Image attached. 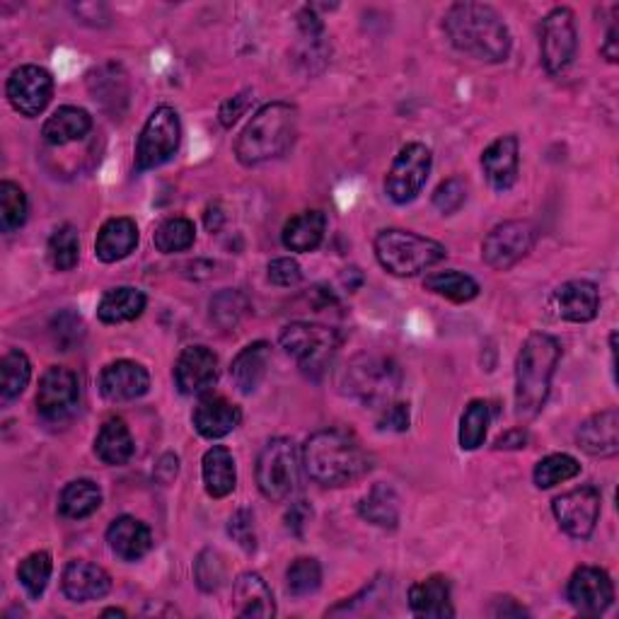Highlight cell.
<instances>
[{
	"label": "cell",
	"instance_id": "7bdbcfd3",
	"mask_svg": "<svg viewBox=\"0 0 619 619\" xmlns=\"http://www.w3.org/2000/svg\"><path fill=\"white\" fill-rule=\"evenodd\" d=\"M581 474V462L567 455V453H554L542 458L534 464L532 480L538 489H554L557 484H564L569 480H576Z\"/></svg>",
	"mask_w": 619,
	"mask_h": 619
},
{
	"label": "cell",
	"instance_id": "bcb514c9",
	"mask_svg": "<svg viewBox=\"0 0 619 619\" xmlns=\"http://www.w3.org/2000/svg\"><path fill=\"white\" fill-rule=\"evenodd\" d=\"M322 586V567L313 557H298L286 569V590L293 598H307Z\"/></svg>",
	"mask_w": 619,
	"mask_h": 619
},
{
	"label": "cell",
	"instance_id": "3957f363",
	"mask_svg": "<svg viewBox=\"0 0 619 619\" xmlns=\"http://www.w3.org/2000/svg\"><path fill=\"white\" fill-rule=\"evenodd\" d=\"M561 361V344L552 334L534 332L523 342L515 361V416H538L552 392V377Z\"/></svg>",
	"mask_w": 619,
	"mask_h": 619
},
{
	"label": "cell",
	"instance_id": "681fc988",
	"mask_svg": "<svg viewBox=\"0 0 619 619\" xmlns=\"http://www.w3.org/2000/svg\"><path fill=\"white\" fill-rule=\"evenodd\" d=\"M82 334H86V325H82V317L76 315L73 310H63V313L51 320V336L59 351H70L80 344Z\"/></svg>",
	"mask_w": 619,
	"mask_h": 619
},
{
	"label": "cell",
	"instance_id": "52a82bcc",
	"mask_svg": "<svg viewBox=\"0 0 619 619\" xmlns=\"http://www.w3.org/2000/svg\"><path fill=\"white\" fill-rule=\"evenodd\" d=\"M402 383L400 369L390 358L358 356L342 373V387L346 395L365 404L385 406Z\"/></svg>",
	"mask_w": 619,
	"mask_h": 619
},
{
	"label": "cell",
	"instance_id": "4fadbf2b",
	"mask_svg": "<svg viewBox=\"0 0 619 619\" xmlns=\"http://www.w3.org/2000/svg\"><path fill=\"white\" fill-rule=\"evenodd\" d=\"M80 406V383L78 375L63 369V365H51L39 380L37 390V414L47 424H66L73 419Z\"/></svg>",
	"mask_w": 619,
	"mask_h": 619
},
{
	"label": "cell",
	"instance_id": "f35d334b",
	"mask_svg": "<svg viewBox=\"0 0 619 619\" xmlns=\"http://www.w3.org/2000/svg\"><path fill=\"white\" fill-rule=\"evenodd\" d=\"M489 424H491V406L487 400H472L468 406H464V412L460 416V431H458V441L460 448L472 450L482 448L487 441V433H489Z\"/></svg>",
	"mask_w": 619,
	"mask_h": 619
},
{
	"label": "cell",
	"instance_id": "8d00e7d4",
	"mask_svg": "<svg viewBox=\"0 0 619 619\" xmlns=\"http://www.w3.org/2000/svg\"><path fill=\"white\" fill-rule=\"evenodd\" d=\"M32 377V363L27 358L24 351L10 348L8 354L0 361V402L10 404L18 400L24 387L30 385Z\"/></svg>",
	"mask_w": 619,
	"mask_h": 619
},
{
	"label": "cell",
	"instance_id": "f546056e",
	"mask_svg": "<svg viewBox=\"0 0 619 619\" xmlns=\"http://www.w3.org/2000/svg\"><path fill=\"white\" fill-rule=\"evenodd\" d=\"M272 361V346L266 342H252L247 344L240 354L233 358L230 365V377L235 387L243 392V395H252L262 385V380L266 377V369H269Z\"/></svg>",
	"mask_w": 619,
	"mask_h": 619
},
{
	"label": "cell",
	"instance_id": "9a60e30c",
	"mask_svg": "<svg viewBox=\"0 0 619 619\" xmlns=\"http://www.w3.org/2000/svg\"><path fill=\"white\" fill-rule=\"evenodd\" d=\"M6 97L10 107L27 119H37L53 97V76L41 66H20L6 82Z\"/></svg>",
	"mask_w": 619,
	"mask_h": 619
},
{
	"label": "cell",
	"instance_id": "6da1fadb",
	"mask_svg": "<svg viewBox=\"0 0 619 619\" xmlns=\"http://www.w3.org/2000/svg\"><path fill=\"white\" fill-rule=\"evenodd\" d=\"M443 30L450 45L474 61H509L513 37L497 8L487 3H472V0L450 6L443 18Z\"/></svg>",
	"mask_w": 619,
	"mask_h": 619
},
{
	"label": "cell",
	"instance_id": "4dcf8cb0",
	"mask_svg": "<svg viewBox=\"0 0 619 619\" xmlns=\"http://www.w3.org/2000/svg\"><path fill=\"white\" fill-rule=\"evenodd\" d=\"M202 476H204V489L210 499L230 497L237 484L235 458L230 450L225 445L208 448L202 460Z\"/></svg>",
	"mask_w": 619,
	"mask_h": 619
},
{
	"label": "cell",
	"instance_id": "c3c4849f",
	"mask_svg": "<svg viewBox=\"0 0 619 619\" xmlns=\"http://www.w3.org/2000/svg\"><path fill=\"white\" fill-rule=\"evenodd\" d=\"M468 196H470V187H468V181H464L462 177H448L443 179L439 187H435L433 191V206L441 210L443 216H453L458 214V210L468 204Z\"/></svg>",
	"mask_w": 619,
	"mask_h": 619
},
{
	"label": "cell",
	"instance_id": "11a10c76",
	"mask_svg": "<svg viewBox=\"0 0 619 619\" xmlns=\"http://www.w3.org/2000/svg\"><path fill=\"white\" fill-rule=\"evenodd\" d=\"M310 518H313V509H310L307 501H295L291 503V509L286 511V530L295 538H303L305 528L310 523Z\"/></svg>",
	"mask_w": 619,
	"mask_h": 619
},
{
	"label": "cell",
	"instance_id": "e575fe53",
	"mask_svg": "<svg viewBox=\"0 0 619 619\" xmlns=\"http://www.w3.org/2000/svg\"><path fill=\"white\" fill-rule=\"evenodd\" d=\"M102 505V489L92 480L68 482L59 497V511L68 520L90 518Z\"/></svg>",
	"mask_w": 619,
	"mask_h": 619
},
{
	"label": "cell",
	"instance_id": "ba28073f",
	"mask_svg": "<svg viewBox=\"0 0 619 619\" xmlns=\"http://www.w3.org/2000/svg\"><path fill=\"white\" fill-rule=\"evenodd\" d=\"M298 448L291 439H272L262 448L257 458V487L264 499L269 501H286L298 487Z\"/></svg>",
	"mask_w": 619,
	"mask_h": 619
},
{
	"label": "cell",
	"instance_id": "d6986e66",
	"mask_svg": "<svg viewBox=\"0 0 619 619\" xmlns=\"http://www.w3.org/2000/svg\"><path fill=\"white\" fill-rule=\"evenodd\" d=\"M552 310L559 320L586 325V322H593L598 317L600 291L593 281H567L552 293Z\"/></svg>",
	"mask_w": 619,
	"mask_h": 619
},
{
	"label": "cell",
	"instance_id": "836d02e7",
	"mask_svg": "<svg viewBox=\"0 0 619 619\" xmlns=\"http://www.w3.org/2000/svg\"><path fill=\"white\" fill-rule=\"evenodd\" d=\"M358 515L375 528L397 530L400 525V499L390 484H375L369 494L358 501Z\"/></svg>",
	"mask_w": 619,
	"mask_h": 619
},
{
	"label": "cell",
	"instance_id": "2e32d148",
	"mask_svg": "<svg viewBox=\"0 0 619 619\" xmlns=\"http://www.w3.org/2000/svg\"><path fill=\"white\" fill-rule=\"evenodd\" d=\"M567 598L576 612L598 617L615 602V583L600 567H579L569 579Z\"/></svg>",
	"mask_w": 619,
	"mask_h": 619
},
{
	"label": "cell",
	"instance_id": "ee69618b",
	"mask_svg": "<svg viewBox=\"0 0 619 619\" xmlns=\"http://www.w3.org/2000/svg\"><path fill=\"white\" fill-rule=\"evenodd\" d=\"M27 194L16 181H0V230L3 233H16L20 230L27 220Z\"/></svg>",
	"mask_w": 619,
	"mask_h": 619
},
{
	"label": "cell",
	"instance_id": "9c48e42d",
	"mask_svg": "<svg viewBox=\"0 0 619 619\" xmlns=\"http://www.w3.org/2000/svg\"><path fill=\"white\" fill-rule=\"evenodd\" d=\"M181 144V121L175 107L160 105L140 129L136 144V170L148 173L173 160Z\"/></svg>",
	"mask_w": 619,
	"mask_h": 619
},
{
	"label": "cell",
	"instance_id": "60d3db41",
	"mask_svg": "<svg viewBox=\"0 0 619 619\" xmlns=\"http://www.w3.org/2000/svg\"><path fill=\"white\" fill-rule=\"evenodd\" d=\"M196 240V225L185 216H175L163 220L153 233V243L163 255H177L187 252Z\"/></svg>",
	"mask_w": 619,
	"mask_h": 619
},
{
	"label": "cell",
	"instance_id": "44dd1931",
	"mask_svg": "<svg viewBox=\"0 0 619 619\" xmlns=\"http://www.w3.org/2000/svg\"><path fill=\"white\" fill-rule=\"evenodd\" d=\"M482 170L494 191H509L520 175V140L518 136H499L482 153Z\"/></svg>",
	"mask_w": 619,
	"mask_h": 619
},
{
	"label": "cell",
	"instance_id": "1f68e13d",
	"mask_svg": "<svg viewBox=\"0 0 619 619\" xmlns=\"http://www.w3.org/2000/svg\"><path fill=\"white\" fill-rule=\"evenodd\" d=\"M146 305L148 298L144 291L134 286H119L102 295L100 305H97V317H100L102 325H124V322H134L144 315Z\"/></svg>",
	"mask_w": 619,
	"mask_h": 619
},
{
	"label": "cell",
	"instance_id": "f907efd6",
	"mask_svg": "<svg viewBox=\"0 0 619 619\" xmlns=\"http://www.w3.org/2000/svg\"><path fill=\"white\" fill-rule=\"evenodd\" d=\"M228 534L243 547L245 552L257 550V530H255V513L249 509H237L228 520Z\"/></svg>",
	"mask_w": 619,
	"mask_h": 619
},
{
	"label": "cell",
	"instance_id": "7402d4cb",
	"mask_svg": "<svg viewBox=\"0 0 619 619\" xmlns=\"http://www.w3.org/2000/svg\"><path fill=\"white\" fill-rule=\"evenodd\" d=\"M61 590L70 602L102 600L111 590L109 573L86 559L68 561L61 573Z\"/></svg>",
	"mask_w": 619,
	"mask_h": 619
},
{
	"label": "cell",
	"instance_id": "db71d44e",
	"mask_svg": "<svg viewBox=\"0 0 619 619\" xmlns=\"http://www.w3.org/2000/svg\"><path fill=\"white\" fill-rule=\"evenodd\" d=\"M252 102H255V92H252L249 88L228 97V100H225L218 109V121H220L223 129H233V126L247 115V109L252 107Z\"/></svg>",
	"mask_w": 619,
	"mask_h": 619
},
{
	"label": "cell",
	"instance_id": "be15d7a7",
	"mask_svg": "<svg viewBox=\"0 0 619 619\" xmlns=\"http://www.w3.org/2000/svg\"><path fill=\"white\" fill-rule=\"evenodd\" d=\"M102 617H126V612L119 610V608H109V610L102 612Z\"/></svg>",
	"mask_w": 619,
	"mask_h": 619
},
{
	"label": "cell",
	"instance_id": "91938a15",
	"mask_svg": "<svg viewBox=\"0 0 619 619\" xmlns=\"http://www.w3.org/2000/svg\"><path fill=\"white\" fill-rule=\"evenodd\" d=\"M600 53L608 59L610 63H617L619 59V32H617V27L612 24L608 35H605V41H602V47H600Z\"/></svg>",
	"mask_w": 619,
	"mask_h": 619
},
{
	"label": "cell",
	"instance_id": "cb8c5ba5",
	"mask_svg": "<svg viewBox=\"0 0 619 619\" xmlns=\"http://www.w3.org/2000/svg\"><path fill=\"white\" fill-rule=\"evenodd\" d=\"M107 544L124 561H138L153 550L150 528L134 515H119L107 528Z\"/></svg>",
	"mask_w": 619,
	"mask_h": 619
},
{
	"label": "cell",
	"instance_id": "ab89813d",
	"mask_svg": "<svg viewBox=\"0 0 619 619\" xmlns=\"http://www.w3.org/2000/svg\"><path fill=\"white\" fill-rule=\"evenodd\" d=\"M210 322L223 332H230L240 325L243 317L249 310V301L243 291L237 288H223L210 298Z\"/></svg>",
	"mask_w": 619,
	"mask_h": 619
},
{
	"label": "cell",
	"instance_id": "d590c367",
	"mask_svg": "<svg viewBox=\"0 0 619 619\" xmlns=\"http://www.w3.org/2000/svg\"><path fill=\"white\" fill-rule=\"evenodd\" d=\"M88 90L95 102H100L102 107L109 109V102L111 107H117V102L126 105V97H129V80H126L121 66L105 63L100 68H95L88 76Z\"/></svg>",
	"mask_w": 619,
	"mask_h": 619
},
{
	"label": "cell",
	"instance_id": "816d5d0a",
	"mask_svg": "<svg viewBox=\"0 0 619 619\" xmlns=\"http://www.w3.org/2000/svg\"><path fill=\"white\" fill-rule=\"evenodd\" d=\"M266 276L278 288H293L303 281V269L293 257H276L266 266Z\"/></svg>",
	"mask_w": 619,
	"mask_h": 619
},
{
	"label": "cell",
	"instance_id": "f5cc1de1",
	"mask_svg": "<svg viewBox=\"0 0 619 619\" xmlns=\"http://www.w3.org/2000/svg\"><path fill=\"white\" fill-rule=\"evenodd\" d=\"M410 424H412V414H410V404L406 402L392 400L385 406H380V416H377L380 431L404 433V431H410Z\"/></svg>",
	"mask_w": 619,
	"mask_h": 619
},
{
	"label": "cell",
	"instance_id": "6125c7cd",
	"mask_svg": "<svg viewBox=\"0 0 619 619\" xmlns=\"http://www.w3.org/2000/svg\"><path fill=\"white\" fill-rule=\"evenodd\" d=\"M204 223H206V230L208 233H218L223 228V223H225V214L220 210L218 204L214 206H208L206 208V216H204Z\"/></svg>",
	"mask_w": 619,
	"mask_h": 619
},
{
	"label": "cell",
	"instance_id": "9f6ffc18",
	"mask_svg": "<svg viewBox=\"0 0 619 619\" xmlns=\"http://www.w3.org/2000/svg\"><path fill=\"white\" fill-rule=\"evenodd\" d=\"M491 617H528L530 612L520 605L515 598L511 596H503V598H497L494 605H491V610H489Z\"/></svg>",
	"mask_w": 619,
	"mask_h": 619
},
{
	"label": "cell",
	"instance_id": "4316f807",
	"mask_svg": "<svg viewBox=\"0 0 619 619\" xmlns=\"http://www.w3.org/2000/svg\"><path fill=\"white\" fill-rule=\"evenodd\" d=\"M138 247V225L136 220L119 216L109 218L95 240V257L105 264H117L126 259Z\"/></svg>",
	"mask_w": 619,
	"mask_h": 619
},
{
	"label": "cell",
	"instance_id": "d6a6232c",
	"mask_svg": "<svg viewBox=\"0 0 619 619\" xmlns=\"http://www.w3.org/2000/svg\"><path fill=\"white\" fill-rule=\"evenodd\" d=\"M134 450H136L134 435L129 426L124 424V419L119 416L107 419L95 439V455L105 464H111V468H121V464H126L134 458Z\"/></svg>",
	"mask_w": 619,
	"mask_h": 619
},
{
	"label": "cell",
	"instance_id": "5b68a950",
	"mask_svg": "<svg viewBox=\"0 0 619 619\" xmlns=\"http://www.w3.org/2000/svg\"><path fill=\"white\" fill-rule=\"evenodd\" d=\"M375 259L383 269L397 278H412L441 264L448 255L445 245L412 230L385 228L375 235Z\"/></svg>",
	"mask_w": 619,
	"mask_h": 619
},
{
	"label": "cell",
	"instance_id": "680465c9",
	"mask_svg": "<svg viewBox=\"0 0 619 619\" xmlns=\"http://www.w3.org/2000/svg\"><path fill=\"white\" fill-rule=\"evenodd\" d=\"M528 445V431L525 429H511L499 435L494 448L497 450H523Z\"/></svg>",
	"mask_w": 619,
	"mask_h": 619
},
{
	"label": "cell",
	"instance_id": "277c9868",
	"mask_svg": "<svg viewBox=\"0 0 619 619\" xmlns=\"http://www.w3.org/2000/svg\"><path fill=\"white\" fill-rule=\"evenodd\" d=\"M298 136V109L291 102L264 105L235 140V158L257 167L284 155Z\"/></svg>",
	"mask_w": 619,
	"mask_h": 619
},
{
	"label": "cell",
	"instance_id": "ac0fdd59",
	"mask_svg": "<svg viewBox=\"0 0 619 619\" xmlns=\"http://www.w3.org/2000/svg\"><path fill=\"white\" fill-rule=\"evenodd\" d=\"M150 390V373L144 365L119 358L107 363L100 373V392L109 402H134L148 395Z\"/></svg>",
	"mask_w": 619,
	"mask_h": 619
},
{
	"label": "cell",
	"instance_id": "b9f144b4",
	"mask_svg": "<svg viewBox=\"0 0 619 619\" xmlns=\"http://www.w3.org/2000/svg\"><path fill=\"white\" fill-rule=\"evenodd\" d=\"M47 257L49 264L56 272H73L80 259V237L73 225L66 223L59 225L49 237L47 245Z\"/></svg>",
	"mask_w": 619,
	"mask_h": 619
},
{
	"label": "cell",
	"instance_id": "94428289",
	"mask_svg": "<svg viewBox=\"0 0 619 619\" xmlns=\"http://www.w3.org/2000/svg\"><path fill=\"white\" fill-rule=\"evenodd\" d=\"M307 298L317 310H327L330 305H340V301H336V295L330 293L327 288H322V286H315L313 291H310Z\"/></svg>",
	"mask_w": 619,
	"mask_h": 619
},
{
	"label": "cell",
	"instance_id": "e0dca14e",
	"mask_svg": "<svg viewBox=\"0 0 619 619\" xmlns=\"http://www.w3.org/2000/svg\"><path fill=\"white\" fill-rule=\"evenodd\" d=\"M175 383L181 395H206L218 383V356L208 346H187L175 363Z\"/></svg>",
	"mask_w": 619,
	"mask_h": 619
},
{
	"label": "cell",
	"instance_id": "83f0119b",
	"mask_svg": "<svg viewBox=\"0 0 619 619\" xmlns=\"http://www.w3.org/2000/svg\"><path fill=\"white\" fill-rule=\"evenodd\" d=\"M92 131V117L82 107L63 105L41 126V138L53 148H63L82 140Z\"/></svg>",
	"mask_w": 619,
	"mask_h": 619
},
{
	"label": "cell",
	"instance_id": "30bf717a",
	"mask_svg": "<svg viewBox=\"0 0 619 619\" xmlns=\"http://www.w3.org/2000/svg\"><path fill=\"white\" fill-rule=\"evenodd\" d=\"M576 51H579V30H576L573 10L567 6L552 8L540 24V56L547 73H567Z\"/></svg>",
	"mask_w": 619,
	"mask_h": 619
},
{
	"label": "cell",
	"instance_id": "603a6c76",
	"mask_svg": "<svg viewBox=\"0 0 619 619\" xmlns=\"http://www.w3.org/2000/svg\"><path fill=\"white\" fill-rule=\"evenodd\" d=\"M576 443L590 458H615L619 453V412L615 406L588 416L576 431Z\"/></svg>",
	"mask_w": 619,
	"mask_h": 619
},
{
	"label": "cell",
	"instance_id": "7a4b0ae2",
	"mask_svg": "<svg viewBox=\"0 0 619 619\" xmlns=\"http://www.w3.org/2000/svg\"><path fill=\"white\" fill-rule=\"evenodd\" d=\"M303 464L310 480L320 487H346L373 470V458L354 433L322 429L303 445Z\"/></svg>",
	"mask_w": 619,
	"mask_h": 619
},
{
	"label": "cell",
	"instance_id": "6f0895ef",
	"mask_svg": "<svg viewBox=\"0 0 619 619\" xmlns=\"http://www.w3.org/2000/svg\"><path fill=\"white\" fill-rule=\"evenodd\" d=\"M179 472V458L175 453H165L158 464H155V470H153V476L158 480L160 484H170L175 476Z\"/></svg>",
	"mask_w": 619,
	"mask_h": 619
},
{
	"label": "cell",
	"instance_id": "d4e9b609",
	"mask_svg": "<svg viewBox=\"0 0 619 619\" xmlns=\"http://www.w3.org/2000/svg\"><path fill=\"white\" fill-rule=\"evenodd\" d=\"M410 610L424 619H450L455 617L453 608V588L441 573H433L429 579L419 581L410 588Z\"/></svg>",
	"mask_w": 619,
	"mask_h": 619
},
{
	"label": "cell",
	"instance_id": "8fae6325",
	"mask_svg": "<svg viewBox=\"0 0 619 619\" xmlns=\"http://www.w3.org/2000/svg\"><path fill=\"white\" fill-rule=\"evenodd\" d=\"M433 167V153L424 144H406L392 160L385 177V194L392 204H412L426 187Z\"/></svg>",
	"mask_w": 619,
	"mask_h": 619
},
{
	"label": "cell",
	"instance_id": "8992f818",
	"mask_svg": "<svg viewBox=\"0 0 619 619\" xmlns=\"http://www.w3.org/2000/svg\"><path fill=\"white\" fill-rule=\"evenodd\" d=\"M278 342L295 358L305 377L322 380L342 346V334L315 322H291L281 332Z\"/></svg>",
	"mask_w": 619,
	"mask_h": 619
},
{
	"label": "cell",
	"instance_id": "7c38bea8",
	"mask_svg": "<svg viewBox=\"0 0 619 619\" xmlns=\"http://www.w3.org/2000/svg\"><path fill=\"white\" fill-rule=\"evenodd\" d=\"M534 243H538V230L528 220H505L491 228L482 243V259L494 272H509L511 266L523 262Z\"/></svg>",
	"mask_w": 619,
	"mask_h": 619
},
{
	"label": "cell",
	"instance_id": "ffe728a7",
	"mask_svg": "<svg viewBox=\"0 0 619 619\" xmlns=\"http://www.w3.org/2000/svg\"><path fill=\"white\" fill-rule=\"evenodd\" d=\"M240 421H243L240 406L220 395H210V392L202 395L199 404L194 406V414H191V424L196 433L208 441H218L225 439V435H230L237 426H240Z\"/></svg>",
	"mask_w": 619,
	"mask_h": 619
},
{
	"label": "cell",
	"instance_id": "484cf974",
	"mask_svg": "<svg viewBox=\"0 0 619 619\" xmlns=\"http://www.w3.org/2000/svg\"><path fill=\"white\" fill-rule=\"evenodd\" d=\"M233 608L237 617L269 619L276 615V602L272 588L257 571H245L237 576L233 586Z\"/></svg>",
	"mask_w": 619,
	"mask_h": 619
},
{
	"label": "cell",
	"instance_id": "7dc6e473",
	"mask_svg": "<svg viewBox=\"0 0 619 619\" xmlns=\"http://www.w3.org/2000/svg\"><path fill=\"white\" fill-rule=\"evenodd\" d=\"M194 581L202 593H216L225 581V561L220 552L204 550L194 561Z\"/></svg>",
	"mask_w": 619,
	"mask_h": 619
},
{
	"label": "cell",
	"instance_id": "74e56055",
	"mask_svg": "<svg viewBox=\"0 0 619 619\" xmlns=\"http://www.w3.org/2000/svg\"><path fill=\"white\" fill-rule=\"evenodd\" d=\"M424 288L441 295V298L450 301V303H472L476 295H480V284L470 276V274H462L455 269H448V272H435L429 274L424 281Z\"/></svg>",
	"mask_w": 619,
	"mask_h": 619
},
{
	"label": "cell",
	"instance_id": "5bb4252c",
	"mask_svg": "<svg viewBox=\"0 0 619 619\" xmlns=\"http://www.w3.org/2000/svg\"><path fill=\"white\" fill-rule=\"evenodd\" d=\"M602 509V497L596 487H576L552 501V513L559 530L573 540H588L593 534Z\"/></svg>",
	"mask_w": 619,
	"mask_h": 619
},
{
	"label": "cell",
	"instance_id": "f6af8a7d",
	"mask_svg": "<svg viewBox=\"0 0 619 619\" xmlns=\"http://www.w3.org/2000/svg\"><path fill=\"white\" fill-rule=\"evenodd\" d=\"M51 573H53L51 554L45 552V550H39V552H32L30 557H24L20 561L18 581L27 590V596L41 598V596H45L49 581H51Z\"/></svg>",
	"mask_w": 619,
	"mask_h": 619
},
{
	"label": "cell",
	"instance_id": "f1b7e54d",
	"mask_svg": "<svg viewBox=\"0 0 619 619\" xmlns=\"http://www.w3.org/2000/svg\"><path fill=\"white\" fill-rule=\"evenodd\" d=\"M327 233V216L322 210H303V214L286 220L284 230H281V243L288 252H315Z\"/></svg>",
	"mask_w": 619,
	"mask_h": 619
}]
</instances>
